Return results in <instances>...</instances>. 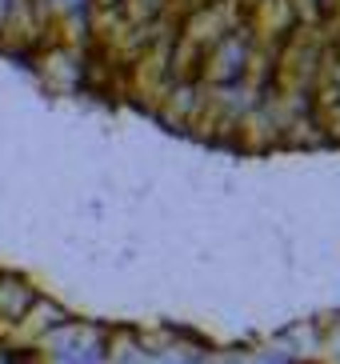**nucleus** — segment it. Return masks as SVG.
Here are the masks:
<instances>
[{
	"label": "nucleus",
	"mask_w": 340,
	"mask_h": 364,
	"mask_svg": "<svg viewBox=\"0 0 340 364\" xmlns=\"http://www.w3.org/2000/svg\"><path fill=\"white\" fill-rule=\"evenodd\" d=\"M248 48H253V41H248V28L240 24V28L221 36V41L204 53L201 68H196V80H201V85H236V80L245 76Z\"/></svg>",
	"instance_id": "1"
},
{
	"label": "nucleus",
	"mask_w": 340,
	"mask_h": 364,
	"mask_svg": "<svg viewBox=\"0 0 340 364\" xmlns=\"http://www.w3.org/2000/svg\"><path fill=\"white\" fill-rule=\"evenodd\" d=\"M41 296V292L32 289V280L21 277V272H9V268H0V328L12 332L21 324V316L32 309V300Z\"/></svg>",
	"instance_id": "2"
},
{
	"label": "nucleus",
	"mask_w": 340,
	"mask_h": 364,
	"mask_svg": "<svg viewBox=\"0 0 340 364\" xmlns=\"http://www.w3.org/2000/svg\"><path fill=\"white\" fill-rule=\"evenodd\" d=\"M117 16L128 28H149V24L164 21V16H176V12H172V0H120Z\"/></svg>",
	"instance_id": "3"
},
{
	"label": "nucleus",
	"mask_w": 340,
	"mask_h": 364,
	"mask_svg": "<svg viewBox=\"0 0 340 364\" xmlns=\"http://www.w3.org/2000/svg\"><path fill=\"white\" fill-rule=\"evenodd\" d=\"M120 0H92V12H117Z\"/></svg>",
	"instance_id": "4"
},
{
	"label": "nucleus",
	"mask_w": 340,
	"mask_h": 364,
	"mask_svg": "<svg viewBox=\"0 0 340 364\" xmlns=\"http://www.w3.org/2000/svg\"><path fill=\"white\" fill-rule=\"evenodd\" d=\"M12 4H16V0H0V28H4V21H9V12H12Z\"/></svg>",
	"instance_id": "5"
},
{
	"label": "nucleus",
	"mask_w": 340,
	"mask_h": 364,
	"mask_svg": "<svg viewBox=\"0 0 340 364\" xmlns=\"http://www.w3.org/2000/svg\"><path fill=\"white\" fill-rule=\"evenodd\" d=\"M236 4H240V9L248 12V9H253V4H256V0H236Z\"/></svg>",
	"instance_id": "6"
},
{
	"label": "nucleus",
	"mask_w": 340,
	"mask_h": 364,
	"mask_svg": "<svg viewBox=\"0 0 340 364\" xmlns=\"http://www.w3.org/2000/svg\"><path fill=\"white\" fill-rule=\"evenodd\" d=\"M329 4H332V9H340V0H329Z\"/></svg>",
	"instance_id": "7"
},
{
	"label": "nucleus",
	"mask_w": 340,
	"mask_h": 364,
	"mask_svg": "<svg viewBox=\"0 0 340 364\" xmlns=\"http://www.w3.org/2000/svg\"><path fill=\"white\" fill-rule=\"evenodd\" d=\"M304 364H309V360H304Z\"/></svg>",
	"instance_id": "8"
}]
</instances>
